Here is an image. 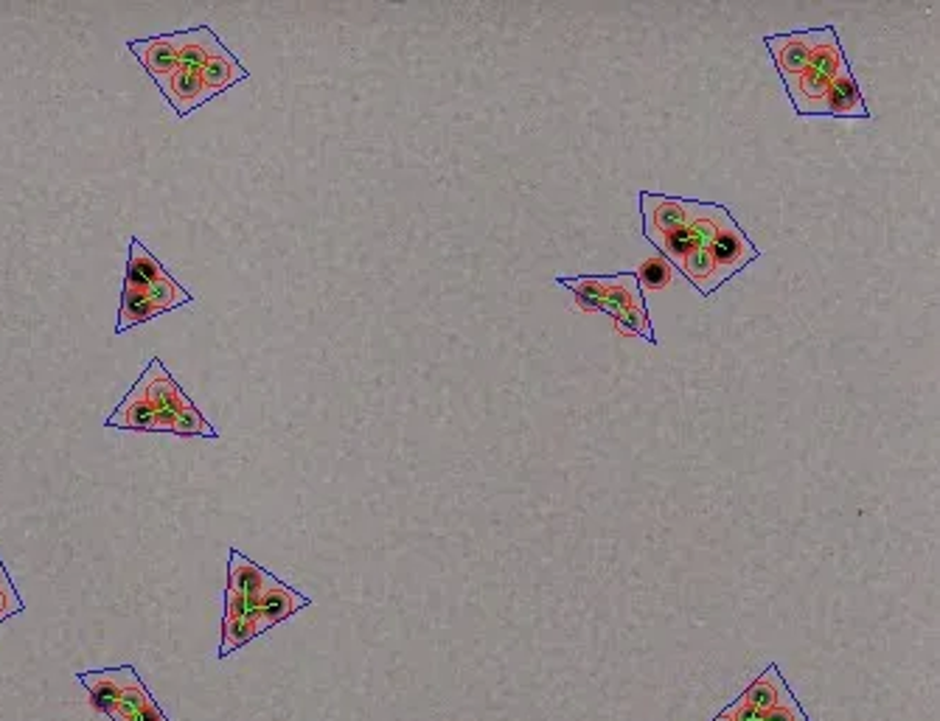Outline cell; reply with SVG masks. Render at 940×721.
Returning a JSON list of instances; mask_svg holds the SVG:
<instances>
[{
	"instance_id": "6da1fadb",
	"label": "cell",
	"mask_w": 940,
	"mask_h": 721,
	"mask_svg": "<svg viewBox=\"0 0 940 721\" xmlns=\"http://www.w3.org/2000/svg\"><path fill=\"white\" fill-rule=\"evenodd\" d=\"M845 62H848V56H845L843 43H839L837 29H834V25H823V36H819L817 49H814V56L808 60V65L803 67L801 76L786 87L788 102H792L797 116H819L825 91H828V85H832L834 76H837Z\"/></svg>"
},
{
	"instance_id": "7a4b0ae2",
	"label": "cell",
	"mask_w": 940,
	"mask_h": 721,
	"mask_svg": "<svg viewBox=\"0 0 940 721\" xmlns=\"http://www.w3.org/2000/svg\"><path fill=\"white\" fill-rule=\"evenodd\" d=\"M607 279V303H604V315L613 317L615 328L624 337H640L651 346H657V334L651 326L649 310H646V297L637 286L635 273H615L604 275Z\"/></svg>"
},
{
	"instance_id": "3957f363",
	"label": "cell",
	"mask_w": 940,
	"mask_h": 721,
	"mask_svg": "<svg viewBox=\"0 0 940 721\" xmlns=\"http://www.w3.org/2000/svg\"><path fill=\"white\" fill-rule=\"evenodd\" d=\"M823 29H797L786 31V34H766L764 45L770 51L772 62H775L777 73H781L783 85H792V82L801 76L803 67L808 65V60L814 56Z\"/></svg>"
},
{
	"instance_id": "277c9868",
	"label": "cell",
	"mask_w": 940,
	"mask_h": 721,
	"mask_svg": "<svg viewBox=\"0 0 940 721\" xmlns=\"http://www.w3.org/2000/svg\"><path fill=\"white\" fill-rule=\"evenodd\" d=\"M138 388L144 390V396L153 401V407L158 410V427L160 432H171L175 419L191 405V399L186 396V390L175 383V376L164 368L160 359H153L146 365V370L140 374Z\"/></svg>"
},
{
	"instance_id": "5b68a950",
	"label": "cell",
	"mask_w": 940,
	"mask_h": 721,
	"mask_svg": "<svg viewBox=\"0 0 940 721\" xmlns=\"http://www.w3.org/2000/svg\"><path fill=\"white\" fill-rule=\"evenodd\" d=\"M133 673H135L133 666H118V668H102V671H80L76 673V679H80L82 686L87 688V693H91L93 708H96L102 715H107V719H113L118 702H122L124 688H127Z\"/></svg>"
},
{
	"instance_id": "8992f818",
	"label": "cell",
	"mask_w": 940,
	"mask_h": 721,
	"mask_svg": "<svg viewBox=\"0 0 940 721\" xmlns=\"http://www.w3.org/2000/svg\"><path fill=\"white\" fill-rule=\"evenodd\" d=\"M819 116L865 118V122L870 118V109H868V104H865V96H861L859 85H856V80H854V73H850V62H845V65L839 67V73L834 76V82L828 85V91H825Z\"/></svg>"
},
{
	"instance_id": "52a82bcc",
	"label": "cell",
	"mask_w": 940,
	"mask_h": 721,
	"mask_svg": "<svg viewBox=\"0 0 940 721\" xmlns=\"http://www.w3.org/2000/svg\"><path fill=\"white\" fill-rule=\"evenodd\" d=\"M169 40L177 51V60H180V67H177V71H188V73H202V67L208 65V60H213V56L224 49L222 40H219L208 25L175 31V34H169Z\"/></svg>"
},
{
	"instance_id": "ba28073f",
	"label": "cell",
	"mask_w": 940,
	"mask_h": 721,
	"mask_svg": "<svg viewBox=\"0 0 940 721\" xmlns=\"http://www.w3.org/2000/svg\"><path fill=\"white\" fill-rule=\"evenodd\" d=\"M129 51H133L135 60L144 65V71L158 82L160 91H164L166 82H169L177 73V67H180V60H177V51L175 45H171L169 34L133 40V43H129Z\"/></svg>"
},
{
	"instance_id": "9c48e42d",
	"label": "cell",
	"mask_w": 940,
	"mask_h": 721,
	"mask_svg": "<svg viewBox=\"0 0 940 721\" xmlns=\"http://www.w3.org/2000/svg\"><path fill=\"white\" fill-rule=\"evenodd\" d=\"M310 604H312V600L306 598V595H301L297 589H292L290 584L279 582V578L273 576L270 587L264 589V595L259 598V606H261L259 631L264 635V631L273 629V626H279V624H284L286 618H292L295 613L306 609Z\"/></svg>"
},
{
	"instance_id": "30bf717a",
	"label": "cell",
	"mask_w": 940,
	"mask_h": 721,
	"mask_svg": "<svg viewBox=\"0 0 940 721\" xmlns=\"http://www.w3.org/2000/svg\"><path fill=\"white\" fill-rule=\"evenodd\" d=\"M741 702L764 710V713L772 708H795V704H801L795 699V693H792V688L786 686V679L781 677L775 662H772L761 677L752 679L746 691L741 693Z\"/></svg>"
},
{
	"instance_id": "8fae6325",
	"label": "cell",
	"mask_w": 940,
	"mask_h": 721,
	"mask_svg": "<svg viewBox=\"0 0 940 721\" xmlns=\"http://www.w3.org/2000/svg\"><path fill=\"white\" fill-rule=\"evenodd\" d=\"M107 427H118V430H133V432H160L158 410L153 407V401L146 399L144 390L138 388V383H135L133 390L118 401V407L107 419Z\"/></svg>"
},
{
	"instance_id": "7c38bea8",
	"label": "cell",
	"mask_w": 940,
	"mask_h": 721,
	"mask_svg": "<svg viewBox=\"0 0 940 721\" xmlns=\"http://www.w3.org/2000/svg\"><path fill=\"white\" fill-rule=\"evenodd\" d=\"M273 582V573H268L264 567L248 558L244 553H239L237 547H231L228 553V593L244 595V598L259 600L264 595V589Z\"/></svg>"
},
{
	"instance_id": "4fadbf2b",
	"label": "cell",
	"mask_w": 940,
	"mask_h": 721,
	"mask_svg": "<svg viewBox=\"0 0 940 721\" xmlns=\"http://www.w3.org/2000/svg\"><path fill=\"white\" fill-rule=\"evenodd\" d=\"M160 93H164L166 102L175 107V113L180 118H186L188 113H195L197 107H202V104L213 98V93L208 91L200 73H188V71H177L175 76L166 82V87Z\"/></svg>"
},
{
	"instance_id": "5bb4252c",
	"label": "cell",
	"mask_w": 940,
	"mask_h": 721,
	"mask_svg": "<svg viewBox=\"0 0 940 721\" xmlns=\"http://www.w3.org/2000/svg\"><path fill=\"white\" fill-rule=\"evenodd\" d=\"M556 284L571 292L576 310L604 312V303H607V279L604 275H556Z\"/></svg>"
},
{
	"instance_id": "9a60e30c",
	"label": "cell",
	"mask_w": 940,
	"mask_h": 721,
	"mask_svg": "<svg viewBox=\"0 0 940 721\" xmlns=\"http://www.w3.org/2000/svg\"><path fill=\"white\" fill-rule=\"evenodd\" d=\"M166 273V268L160 264L158 259H155L149 250L144 248V244L138 242V239H133L129 242V259H127V279H124V284L133 286V290H149V286L155 284V281H160Z\"/></svg>"
},
{
	"instance_id": "2e32d148",
	"label": "cell",
	"mask_w": 940,
	"mask_h": 721,
	"mask_svg": "<svg viewBox=\"0 0 940 721\" xmlns=\"http://www.w3.org/2000/svg\"><path fill=\"white\" fill-rule=\"evenodd\" d=\"M200 76L202 82H206L208 91H211L213 96H219V93L233 87L237 82L248 80V67H244L242 62L231 54V51L222 49L217 56H213V60H208V65L202 67Z\"/></svg>"
},
{
	"instance_id": "e0dca14e",
	"label": "cell",
	"mask_w": 940,
	"mask_h": 721,
	"mask_svg": "<svg viewBox=\"0 0 940 721\" xmlns=\"http://www.w3.org/2000/svg\"><path fill=\"white\" fill-rule=\"evenodd\" d=\"M160 312L155 310V303L149 301V295H146L144 290H133V286L124 284L122 292V310H118V323H116V334H124L127 328L140 326V323L153 321V317H158Z\"/></svg>"
},
{
	"instance_id": "ac0fdd59",
	"label": "cell",
	"mask_w": 940,
	"mask_h": 721,
	"mask_svg": "<svg viewBox=\"0 0 940 721\" xmlns=\"http://www.w3.org/2000/svg\"><path fill=\"white\" fill-rule=\"evenodd\" d=\"M673 275H677V270L671 268V261L666 259V255L660 253H651L649 259L640 261V268L635 270V279L637 286H640V292H662L671 286Z\"/></svg>"
},
{
	"instance_id": "d6986e66",
	"label": "cell",
	"mask_w": 940,
	"mask_h": 721,
	"mask_svg": "<svg viewBox=\"0 0 940 721\" xmlns=\"http://www.w3.org/2000/svg\"><path fill=\"white\" fill-rule=\"evenodd\" d=\"M259 637V626L255 620L248 618H222V642H219V657L233 655L237 649L248 646L250 640Z\"/></svg>"
},
{
	"instance_id": "ffe728a7",
	"label": "cell",
	"mask_w": 940,
	"mask_h": 721,
	"mask_svg": "<svg viewBox=\"0 0 940 721\" xmlns=\"http://www.w3.org/2000/svg\"><path fill=\"white\" fill-rule=\"evenodd\" d=\"M146 295H149V301L155 303V310L164 315V312L177 310V306H182V303H191L195 297H191V292L182 290L180 284H177L171 275H164L160 281H155L149 290H146Z\"/></svg>"
},
{
	"instance_id": "44dd1931",
	"label": "cell",
	"mask_w": 940,
	"mask_h": 721,
	"mask_svg": "<svg viewBox=\"0 0 940 721\" xmlns=\"http://www.w3.org/2000/svg\"><path fill=\"white\" fill-rule=\"evenodd\" d=\"M171 436H182V438H197V436L217 438L219 432L213 430L211 421H208L206 416H202V412L197 410L195 401H191V405H188L186 410H182L180 416H177L175 425H171Z\"/></svg>"
},
{
	"instance_id": "7402d4cb",
	"label": "cell",
	"mask_w": 940,
	"mask_h": 721,
	"mask_svg": "<svg viewBox=\"0 0 940 721\" xmlns=\"http://www.w3.org/2000/svg\"><path fill=\"white\" fill-rule=\"evenodd\" d=\"M23 613V598L14 587H0V620L12 618V615Z\"/></svg>"
},
{
	"instance_id": "603a6c76",
	"label": "cell",
	"mask_w": 940,
	"mask_h": 721,
	"mask_svg": "<svg viewBox=\"0 0 940 721\" xmlns=\"http://www.w3.org/2000/svg\"><path fill=\"white\" fill-rule=\"evenodd\" d=\"M133 721H169V719H166L164 708H160V704L155 702L153 697H149V699H146V702H144V708L138 710V715H135Z\"/></svg>"
},
{
	"instance_id": "cb8c5ba5",
	"label": "cell",
	"mask_w": 940,
	"mask_h": 721,
	"mask_svg": "<svg viewBox=\"0 0 940 721\" xmlns=\"http://www.w3.org/2000/svg\"><path fill=\"white\" fill-rule=\"evenodd\" d=\"M0 587H14L12 578H9L7 567H3V562H0Z\"/></svg>"
},
{
	"instance_id": "d4e9b609",
	"label": "cell",
	"mask_w": 940,
	"mask_h": 721,
	"mask_svg": "<svg viewBox=\"0 0 940 721\" xmlns=\"http://www.w3.org/2000/svg\"><path fill=\"white\" fill-rule=\"evenodd\" d=\"M713 721H733V719H730V715H728V713H724V710H722V713H719V715H717V719H713Z\"/></svg>"
}]
</instances>
